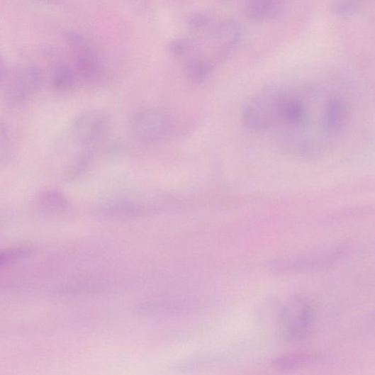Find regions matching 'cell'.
I'll use <instances>...</instances> for the list:
<instances>
[{"label": "cell", "instance_id": "1", "mask_svg": "<svg viewBox=\"0 0 375 375\" xmlns=\"http://www.w3.org/2000/svg\"><path fill=\"white\" fill-rule=\"evenodd\" d=\"M350 116L346 98L332 88L303 83L274 85L247 103L244 122L268 135L284 150L301 157H317L340 138Z\"/></svg>", "mask_w": 375, "mask_h": 375}, {"label": "cell", "instance_id": "7", "mask_svg": "<svg viewBox=\"0 0 375 375\" xmlns=\"http://www.w3.org/2000/svg\"><path fill=\"white\" fill-rule=\"evenodd\" d=\"M339 254V252H329L279 260L274 266L281 272L312 270L333 262Z\"/></svg>", "mask_w": 375, "mask_h": 375}, {"label": "cell", "instance_id": "5", "mask_svg": "<svg viewBox=\"0 0 375 375\" xmlns=\"http://www.w3.org/2000/svg\"><path fill=\"white\" fill-rule=\"evenodd\" d=\"M108 128V117L94 110L83 113L76 118L72 125V135L80 145L91 147L106 137Z\"/></svg>", "mask_w": 375, "mask_h": 375}, {"label": "cell", "instance_id": "10", "mask_svg": "<svg viewBox=\"0 0 375 375\" xmlns=\"http://www.w3.org/2000/svg\"><path fill=\"white\" fill-rule=\"evenodd\" d=\"M279 13L273 0H248L246 16L253 22H264L274 18Z\"/></svg>", "mask_w": 375, "mask_h": 375}, {"label": "cell", "instance_id": "18", "mask_svg": "<svg viewBox=\"0 0 375 375\" xmlns=\"http://www.w3.org/2000/svg\"><path fill=\"white\" fill-rule=\"evenodd\" d=\"M30 249L21 248L0 252V266L13 260L25 257L29 254Z\"/></svg>", "mask_w": 375, "mask_h": 375}, {"label": "cell", "instance_id": "11", "mask_svg": "<svg viewBox=\"0 0 375 375\" xmlns=\"http://www.w3.org/2000/svg\"><path fill=\"white\" fill-rule=\"evenodd\" d=\"M320 357L310 352H296L275 359L273 365L281 370H291L318 362Z\"/></svg>", "mask_w": 375, "mask_h": 375}, {"label": "cell", "instance_id": "8", "mask_svg": "<svg viewBox=\"0 0 375 375\" xmlns=\"http://www.w3.org/2000/svg\"><path fill=\"white\" fill-rule=\"evenodd\" d=\"M37 201L40 208L49 214L63 213L70 206L68 198L62 191L50 187L44 188L38 192Z\"/></svg>", "mask_w": 375, "mask_h": 375}, {"label": "cell", "instance_id": "16", "mask_svg": "<svg viewBox=\"0 0 375 375\" xmlns=\"http://www.w3.org/2000/svg\"><path fill=\"white\" fill-rule=\"evenodd\" d=\"M363 8L362 0H335L333 12L341 17H350L359 13Z\"/></svg>", "mask_w": 375, "mask_h": 375}, {"label": "cell", "instance_id": "6", "mask_svg": "<svg viewBox=\"0 0 375 375\" xmlns=\"http://www.w3.org/2000/svg\"><path fill=\"white\" fill-rule=\"evenodd\" d=\"M126 194L113 196L106 203V213L116 216H133L145 213L152 208V201L143 192L130 191Z\"/></svg>", "mask_w": 375, "mask_h": 375}, {"label": "cell", "instance_id": "15", "mask_svg": "<svg viewBox=\"0 0 375 375\" xmlns=\"http://www.w3.org/2000/svg\"><path fill=\"white\" fill-rule=\"evenodd\" d=\"M218 36L228 46L233 45L242 35V28L233 20H226L218 27Z\"/></svg>", "mask_w": 375, "mask_h": 375}, {"label": "cell", "instance_id": "2", "mask_svg": "<svg viewBox=\"0 0 375 375\" xmlns=\"http://www.w3.org/2000/svg\"><path fill=\"white\" fill-rule=\"evenodd\" d=\"M132 136L143 144L157 143L164 139L170 130V121L162 110L150 106L138 108L129 119Z\"/></svg>", "mask_w": 375, "mask_h": 375}, {"label": "cell", "instance_id": "4", "mask_svg": "<svg viewBox=\"0 0 375 375\" xmlns=\"http://www.w3.org/2000/svg\"><path fill=\"white\" fill-rule=\"evenodd\" d=\"M43 82L42 71L35 65L18 68L11 77L6 92L7 102L13 106L27 103L40 90Z\"/></svg>", "mask_w": 375, "mask_h": 375}, {"label": "cell", "instance_id": "13", "mask_svg": "<svg viewBox=\"0 0 375 375\" xmlns=\"http://www.w3.org/2000/svg\"><path fill=\"white\" fill-rule=\"evenodd\" d=\"M13 157V145L7 123L0 119V166H7Z\"/></svg>", "mask_w": 375, "mask_h": 375}, {"label": "cell", "instance_id": "14", "mask_svg": "<svg viewBox=\"0 0 375 375\" xmlns=\"http://www.w3.org/2000/svg\"><path fill=\"white\" fill-rule=\"evenodd\" d=\"M212 71V66L200 60L189 62L185 66V74L193 82L200 83L206 80Z\"/></svg>", "mask_w": 375, "mask_h": 375}, {"label": "cell", "instance_id": "22", "mask_svg": "<svg viewBox=\"0 0 375 375\" xmlns=\"http://www.w3.org/2000/svg\"><path fill=\"white\" fill-rule=\"evenodd\" d=\"M43 1H45V2H54V1H56V0H43Z\"/></svg>", "mask_w": 375, "mask_h": 375}, {"label": "cell", "instance_id": "3", "mask_svg": "<svg viewBox=\"0 0 375 375\" xmlns=\"http://www.w3.org/2000/svg\"><path fill=\"white\" fill-rule=\"evenodd\" d=\"M314 320V310L310 303L302 298H293L280 312V333L286 340H303L310 335Z\"/></svg>", "mask_w": 375, "mask_h": 375}, {"label": "cell", "instance_id": "9", "mask_svg": "<svg viewBox=\"0 0 375 375\" xmlns=\"http://www.w3.org/2000/svg\"><path fill=\"white\" fill-rule=\"evenodd\" d=\"M75 69L85 80H92L99 72V65L91 50L84 46L77 50Z\"/></svg>", "mask_w": 375, "mask_h": 375}, {"label": "cell", "instance_id": "20", "mask_svg": "<svg viewBox=\"0 0 375 375\" xmlns=\"http://www.w3.org/2000/svg\"><path fill=\"white\" fill-rule=\"evenodd\" d=\"M65 38L70 45L76 50L85 46L84 37L76 32H68L65 34Z\"/></svg>", "mask_w": 375, "mask_h": 375}, {"label": "cell", "instance_id": "19", "mask_svg": "<svg viewBox=\"0 0 375 375\" xmlns=\"http://www.w3.org/2000/svg\"><path fill=\"white\" fill-rule=\"evenodd\" d=\"M189 44L184 39H174L169 44L170 52L176 56H181L188 51Z\"/></svg>", "mask_w": 375, "mask_h": 375}, {"label": "cell", "instance_id": "21", "mask_svg": "<svg viewBox=\"0 0 375 375\" xmlns=\"http://www.w3.org/2000/svg\"><path fill=\"white\" fill-rule=\"evenodd\" d=\"M7 69L6 63L1 56H0V86L3 85L7 79Z\"/></svg>", "mask_w": 375, "mask_h": 375}, {"label": "cell", "instance_id": "17", "mask_svg": "<svg viewBox=\"0 0 375 375\" xmlns=\"http://www.w3.org/2000/svg\"><path fill=\"white\" fill-rule=\"evenodd\" d=\"M209 16L204 12L192 13L188 19V25L193 30H200L206 27L210 23Z\"/></svg>", "mask_w": 375, "mask_h": 375}, {"label": "cell", "instance_id": "12", "mask_svg": "<svg viewBox=\"0 0 375 375\" xmlns=\"http://www.w3.org/2000/svg\"><path fill=\"white\" fill-rule=\"evenodd\" d=\"M75 74L70 66L60 63L55 66L52 77V86L58 93L70 91L75 84Z\"/></svg>", "mask_w": 375, "mask_h": 375}]
</instances>
